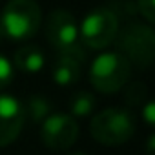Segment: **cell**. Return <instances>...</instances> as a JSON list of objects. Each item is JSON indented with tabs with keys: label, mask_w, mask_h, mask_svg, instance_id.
Masks as SVG:
<instances>
[{
	"label": "cell",
	"mask_w": 155,
	"mask_h": 155,
	"mask_svg": "<svg viewBox=\"0 0 155 155\" xmlns=\"http://www.w3.org/2000/svg\"><path fill=\"white\" fill-rule=\"evenodd\" d=\"M22 108H24V117H28L31 122H42L51 115L53 102L46 95H29L22 104Z\"/></svg>",
	"instance_id": "cell-11"
},
{
	"label": "cell",
	"mask_w": 155,
	"mask_h": 155,
	"mask_svg": "<svg viewBox=\"0 0 155 155\" xmlns=\"http://www.w3.org/2000/svg\"><path fill=\"white\" fill-rule=\"evenodd\" d=\"M86 60V49L82 46H77L69 51L57 53L53 68H51V77L58 86H71L79 81L81 77V66Z\"/></svg>",
	"instance_id": "cell-9"
},
{
	"label": "cell",
	"mask_w": 155,
	"mask_h": 155,
	"mask_svg": "<svg viewBox=\"0 0 155 155\" xmlns=\"http://www.w3.org/2000/svg\"><path fill=\"white\" fill-rule=\"evenodd\" d=\"M155 106H153V102H148L146 106H144V111H142V115H144V119H146V124L148 126H153V122H155Z\"/></svg>",
	"instance_id": "cell-16"
},
{
	"label": "cell",
	"mask_w": 155,
	"mask_h": 155,
	"mask_svg": "<svg viewBox=\"0 0 155 155\" xmlns=\"http://www.w3.org/2000/svg\"><path fill=\"white\" fill-rule=\"evenodd\" d=\"M117 44L120 49L119 53H122L130 60V64L133 62L142 68H148L151 64L155 53V35L151 28L131 24L120 33Z\"/></svg>",
	"instance_id": "cell-5"
},
{
	"label": "cell",
	"mask_w": 155,
	"mask_h": 155,
	"mask_svg": "<svg viewBox=\"0 0 155 155\" xmlns=\"http://www.w3.org/2000/svg\"><path fill=\"white\" fill-rule=\"evenodd\" d=\"M131 64L119 51L101 53L90 69V81L101 93H115L122 90L130 79Z\"/></svg>",
	"instance_id": "cell-2"
},
{
	"label": "cell",
	"mask_w": 155,
	"mask_h": 155,
	"mask_svg": "<svg viewBox=\"0 0 155 155\" xmlns=\"http://www.w3.org/2000/svg\"><path fill=\"white\" fill-rule=\"evenodd\" d=\"M95 97L90 91H79L75 93L73 99L69 101V110H71V117H88L93 110H95Z\"/></svg>",
	"instance_id": "cell-12"
},
{
	"label": "cell",
	"mask_w": 155,
	"mask_h": 155,
	"mask_svg": "<svg viewBox=\"0 0 155 155\" xmlns=\"http://www.w3.org/2000/svg\"><path fill=\"white\" fill-rule=\"evenodd\" d=\"M42 142L51 150H68L79 137V124L71 115L51 113L40 128Z\"/></svg>",
	"instance_id": "cell-7"
},
{
	"label": "cell",
	"mask_w": 155,
	"mask_h": 155,
	"mask_svg": "<svg viewBox=\"0 0 155 155\" xmlns=\"http://www.w3.org/2000/svg\"><path fill=\"white\" fill-rule=\"evenodd\" d=\"M24 108L13 95L0 93V148L11 144L24 126Z\"/></svg>",
	"instance_id": "cell-8"
},
{
	"label": "cell",
	"mask_w": 155,
	"mask_h": 155,
	"mask_svg": "<svg viewBox=\"0 0 155 155\" xmlns=\"http://www.w3.org/2000/svg\"><path fill=\"white\" fill-rule=\"evenodd\" d=\"M148 91H146V86L140 84V82H131L126 86V91H124V101L131 106H139L142 104V101L146 99Z\"/></svg>",
	"instance_id": "cell-13"
},
{
	"label": "cell",
	"mask_w": 155,
	"mask_h": 155,
	"mask_svg": "<svg viewBox=\"0 0 155 155\" xmlns=\"http://www.w3.org/2000/svg\"><path fill=\"white\" fill-rule=\"evenodd\" d=\"M117 31H119L117 15L108 8H95L84 17L79 28V37L88 48L102 49L115 40Z\"/></svg>",
	"instance_id": "cell-4"
},
{
	"label": "cell",
	"mask_w": 155,
	"mask_h": 155,
	"mask_svg": "<svg viewBox=\"0 0 155 155\" xmlns=\"http://www.w3.org/2000/svg\"><path fill=\"white\" fill-rule=\"evenodd\" d=\"M137 8L148 24L155 22V0H137Z\"/></svg>",
	"instance_id": "cell-15"
},
{
	"label": "cell",
	"mask_w": 155,
	"mask_h": 155,
	"mask_svg": "<svg viewBox=\"0 0 155 155\" xmlns=\"http://www.w3.org/2000/svg\"><path fill=\"white\" fill-rule=\"evenodd\" d=\"M6 38V35H4V29L2 28H0V44H2V40Z\"/></svg>",
	"instance_id": "cell-17"
},
{
	"label": "cell",
	"mask_w": 155,
	"mask_h": 155,
	"mask_svg": "<svg viewBox=\"0 0 155 155\" xmlns=\"http://www.w3.org/2000/svg\"><path fill=\"white\" fill-rule=\"evenodd\" d=\"M69 155H86V153H82V151H77V153H69Z\"/></svg>",
	"instance_id": "cell-18"
},
{
	"label": "cell",
	"mask_w": 155,
	"mask_h": 155,
	"mask_svg": "<svg viewBox=\"0 0 155 155\" xmlns=\"http://www.w3.org/2000/svg\"><path fill=\"white\" fill-rule=\"evenodd\" d=\"M13 81V64L8 57L0 53V90H4Z\"/></svg>",
	"instance_id": "cell-14"
},
{
	"label": "cell",
	"mask_w": 155,
	"mask_h": 155,
	"mask_svg": "<svg viewBox=\"0 0 155 155\" xmlns=\"http://www.w3.org/2000/svg\"><path fill=\"white\" fill-rule=\"evenodd\" d=\"M46 38L57 49V53L69 51L79 44V24L66 9H55L46 20Z\"/></svg>",
	"instance_id": "cell-6"
},
{
	"label": "cell",
	"mask_w": 155,
	"mask_h": 155,
	"mask_svg": "<svg viewBox=\"0 0 155 155\" xmlns=\"http://www.w3.org/2000/svg\"><path fill=\"white\" fill-rule=\"evenodd\" d=\"M90 131L93 139L104 146L124 144L135 131L133 113L122 108H108L91 119Z\"/></svg>",
	"instance_id": "cell-3"
},
{
	"label": "cell",
	"mask_w": 155,
	"mask_h": 155,
	"mask_svg": "<svg viewBox=\"0 0 155 155\" xmlns=\"http://www.w3.org/2000/svg\"><path fill=\"white\" fill-rule=\"evenodd\" d=\"M15 66L26 73H37L44 68L46 64V57L44 51L37 46H24L20 49H17L15 58H13Z\"/></svg>",
	"instance_id": "cell-10"
},
{
	"label": "cell",
	"mask_w": 155,
	"mask_h": 155,
	"mask_svg": "<svg viewBox=\"0 0 155 155\" xmlns=\"http://www.w3.org/2000/svg\"><path fill=\"white\" fill-rule=\"evenodd\" d=\"M42 20L40 6L35 0H9L0 15V28L4 35L11 40H28L31 38Z\"/></svg>",
	"instance_id": "cell-1"
}]
</instances>
